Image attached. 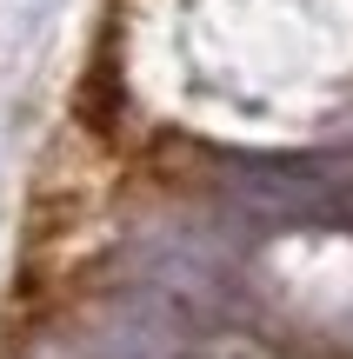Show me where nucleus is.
<instances>
[{
    "mask_svg": "<svg viewBox=\"0 0 353 359\" xmlns=\"http://www.w3.org/2000/svg\"><path fill=\"white\" fill-rule=\"evenodd\" d=\"M187 313L180 299H133L127 320L114 326V359H187Z\"/></svg>",
    "mask_w": 353,
    "mask_h": 359,
    "instance_id": "f257e3e1",
    "label": "nucleus"
},
{
    "mask_svg": "<svg viewBox=\"0 0 353 359\" xmlns=\"http://www.w3.org/2000/svg\"><path fill=\"white\" fill-rule=\"evenodd\" d=\"M27 13H34V27H40V20L53 13V0H27Z\"/></svg>",
    "mask_w": 353,
    "mask_h": 359,
    "instance_id": "f03ea898",
    "label": "nucleus"
}]
</instances>
